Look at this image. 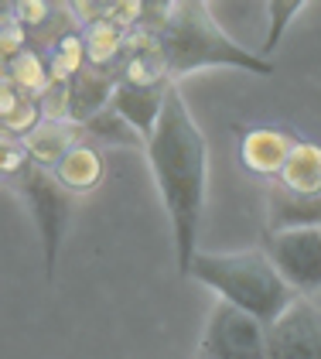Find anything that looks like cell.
<instances>
[{
	"mask_svg": "<svg viewBox=\"0 0 321 359\" xmlns=\"http://www.w3.org/2000/svg\"><path fill=\"white\" fill-rule=\"evenodd\" d=\"M4 79H11L18 93H25L31 100H41L45 89L52 86V72H48V58L34 48H27L14 58L11 65H4Z\"/></svg>",
	"mask_w": 321,
	"mask_h": 359,
	"instance_id": "obj_17",
	"label": "cell"
},
{
	"mask_svg": "<svg viewBox=\"0 0 321 359\" xmlns=\"http://www.w3.org/2000/svg\"><path fill=\"white\" fill-rule=\"evenodd\" d=\"M160 45L168 55L171 83L178 86L182 76L205 69V65H233L253 76H273V62L240 48L229 34L215 25L212 7L202 0H178L171 11V21L160 31Z\"/></svg>",
	"mask_w": 321,
	"mask_h": 359,
	"instance_id": "obj_3",
	"label": "cell"
},
{
	"mask_svg": "<svg viewBox=\"0 0 321 359\" xmlns=\"http://www.w3.org/2000/svg\"><path fill=\"white\" fill-rule=\"evenodd\" d=\"M291 130H277V127H253L240 137V165L253 175L264 178H280V171L287 165L291 151L297 147Z\"/></svg>",
	"mask_w": 321,
	"mask_h": 359,
	"instance_id": "obj_9",
	"label": "cell"
},
{
	"mask_svg": "<svg viewBox=\"0 0 321 359\" xmlns=\"http://www.w3.org/2000/svg\"><path fill=\"white\" fill-rule=\"evenodd\" d=\"M48 72H52V83H72L82 69L89 65L86 58V41H82V31L65 34L52 52H48Z\"/></svg>",
	"mask_w": 321,
	"mask_h": 359,
	"instance_id": "obj_18",
	"label": "cell"
},
{
	"mask_svg": "<svg viewBox=\"0 0 321 359\" xmlns=\"http://www.w3.org/2000/svg\"><path fill=\"white\" fill-rule=\"evenodd\" d=\"M27 52V28L25 21L18 18L14 4H4V25H0V62L11 65L14 58Z\"/></svg>",
	"mask_w": 321,
	"mask_h": 359,
	"instance_id": "obj_20",
	"label": "cell"
},
{
	"mask_svg": "<svg viewBox=\"0 0 321 359\" xmlns=\"http://www.w3.org/2000/svg\"><path fill=\"white\" fill-rule=\"evenodd\" d=\"M191 277L209 284L212 291L222 294V302L250 311L264 325H273L297 302V291L280 277V271L267 257V250L198 253L191 264Z\"/></svg>",
	"mask_w": 321,
	"mask_h": 359,
	"instance_id": "obj_2",
	"label": "cell"
},
{
	"mask_svg": "<svg viewBox=\"0 0 321 359\" xmlns=\"http://www.w3.org/2000/svg\"><path fill=\"white\" fill-rule=\"evenodd\" d=\"M69 7H72V14H76V21H79L82 28H89V25H96V21H107L109 11H113V0H100V4L76 0V4H69Z\"/></svg>",
	"mask_w": 321,
	"mask_h": 359,
	"instance_id": "obj_25",
	"label": "cell"
},
{
	"mask_svg": "<svg viewBox=\"0 0 321 359\" xmlns=\"http://www.w3.org/2000/svg\"><path fill=\"white\" fill-rule=\"evenodd\" d=\"M264 250L297 294H315L321 287V226L270 233Z\"/></svg>",
	"mask_w": 321,
	"mask_h": 359,
	"instance_id": "obj_6",
	"label": "cell"
},
{
	"mask_svg": "<svg viewBox=\"0 0 321 359\" xmlns=\"http://www.w3.org/2000/svg\"><path fill=\"white\" fill-rule=\"evenodd\" d=\"M86 140H89V130H86L82 123H76V120H69V123L41 120L38 130H31L25 137V147H27V154H31V161L38 168L55 171V168L62 165L76 147H82Z\"/></svg>",
	"mask_w": 321,
	"mask_h": 359,
	"instance_id": "obj_10",
	"label": "cell"
},
{
	"mask_svg": "<svg viewBox=\"0 0 321 359\" xmlns=\"http://www.w3.org/2000/svg\"><path fill=\"white\" fill-rule=\"evenodd\" d=\"M41 116L52 123H69L72 120V83H52L45 89V96L38 100Z\"/></svg>",
	"mask_w": 321,
	"mask_h": 359,
	"instance_id": "obj_21",
	"label": "cell"
},
{
	"mask_svg": "<svg viewBox=\"0 0 321 359\" xmlns=\"http://www.w3.org/2000/svg\"><path fill=\"white\" fill-rule=\"evenodd\" d=\"M86 130H89V137L96 140H109V144H123V147H137V144H147V140L137 134L134 127L120 116V113L107 107L103 113H96L89 123H86Z\"/></svg>",
	"mask_w": 321,
	"mask_h": 359,
	"instance_id": "obj_19",
	"label": "cell"
},
{
	"mask_svg": "<svg viewBox=\"0 0 321 359\" xmlns=\"http://www.w3.org/2000/svg\"><path fill=\"white\" fill-rule=\"evenodd\" d=\"M82 41H86V58L96 69H113L123 48H127V31L116 28L113 21H96L89 28H82Z\"/></svg>",
	"mask_w": 321,
	"mask_h": 359,
	"instance_id": "obj_16",
	"label": "cell"
},
{
	"mask_svg": "<svg viewBox=\"0 0 321 359\" xmlns=\"http://www.w3.org/2000/svg\"><path fill=\"white\" fill-rule=\"evenodd\" d=\"M21 198L27 202L34 226H38V236H41V264H45V277L52 280L55 264H58V250H62V236H65V226H69V205H72V195L62 189V182L55 178V171L31 165L25 175H18L11 182Z\"/></svg>",
	"mask_w": 321,
	"mask_h": 359,
	"instance_id": "obj_4",
	"label": "cell"
},
{
	"mask_svg": "<svg viewBox=\"0 0 321 359\" xmlns=\"http://www.w3.org/2000/svg\"><path fill=\"white\" fill-rule=\"evenodd\" d=\"M0 147H4V158H0V168H4V178L7 182H14L18 175H25L27 168L34 165L31 161V154H27V147H25V140H18V137H0Z\"/></svg>",
	"mask_w": 321,
	"mask_h": 359,
	"instance_id": "obj_23",
	"label": "cell"
},
{
	"mask_svg": "<svg viewBox=\"0 0 321 359\" xmlns=\"http://www.w3.org/2000/svg\"><path fill=\"white\" fill-rule=\"evenodd\" d=\"M14 7H18V18L25 21L27 31L41 28L55 11V4H45V0H21V4H14Z\"/></svg>",
	"mask_w": 321,
	"mask_h": 359,
	"instance_id": "obj_24",
	"label": "cell"
},
{
	"mask_svg": "<svg viewBox=\"0 0 321 359\" xmlns=\"http://www.w3.org/2000/svg\"><path fill=\"white\" fill-rule=\"evenodd\" d=\"M116 86H120V79H116L113 69L86 65L79 76L72 79V120L86 127L96 113H103L113 103Z\"/></svg>",
	"mask_w": 321,
	"mask_h": 359,
	"instance_id": "obj_13",
	"label": "cell"
},
{
	"mask_svg": "<svg viewBox=\"0 0 321 359\" xmlns=\"http://www.w3.org/2000/svg\"><path fill=\"white\" fill-rule=\"evenodd\" d=\"M175 83L168 86H151V89H144V86H127L120 83L116 86V93H113V110L120 113L130 127H134L137 134L144 140L154 137V130H158L160 123V113H164V100H168V89Z\"/></svg>",
	"mask_w": 321,
	"mask_h": 359,
	"instance_id": "obj_11",
	"label": "cell"
},
{
	"mask_svg": "<svg viewBox=\"0 0 321 359\" xmlns=\"http://www.w3.org/2000/svg\"><path fill=\"white\" fill-rule=\"evenodd\" d=\"M277 182L287 185L291 192L321 195V144L297 140V147L291 151V158H287V165H284Z\"/></svg>",
	"mask_w": 321,
	"mask_h": 359,
	"instance_id": "obj_15",
	"label": "cell"
},
{
	"mask_svg": "<svg viewBox=\"0 0 321 359\" xmlns=\"http://www.w3.org/2000/svg\"><path fill=\"white\" fill-rule=\"evenodd\" d=\"M116 79L127 86H168L171 83V69H168V55H164V45H160V34L147 28H137L127 34V48L120 62L113 65Z\"/></svg>",
	"mask_w": 321,
	"mask_h": 359,
	"instance_id": "obj_8",
	"label": "cell"
},
{
	"mask_svg": "<svg viewBox=\"0 0 321 359\" xmlns=\"http://www.w3.org/2000/svg\"><path fill=\"white\" fill-rule=\"evenodd\" d=\"M267 205H270L267 236L270 233H287V229L321 226V195H301V192H291L280 182H273L267 195Z\"/></svg>",
	"mask_w": 321,
	"mask_h": 359,
	"instance_id": "obj_12",
	"label": "cell"
},
{
	"mask_svg": "<svg viewBox=\"0 0 321 359\" xmlns=\"http://www.w3.org/2000/svg\"><path fill=\"white\" fill-rule=\"evenodd\" d=\"M198 359H267V325L236 304L219 302L202 332Z\"/></svg>",
	"mask_w": 321,
	"mask_h": 359,
	"instance_id": "obj_5",
	"label": "cell"
},
{
	"mask_svg": "<svg viewBox=\"0 0 321 359\" xmlns=\"http://www.w3.org/2000/svg\"><path fill=\"white\" fill-rule=\"evenodd\" d=\"M147 158L171 219L178 274H191V264L198 257L202 209H205V140L195 127L178 86L168 89L160 123L154 137L147 140Z\"/></svg>",
	"mask_w": 321,
	"mask_h": 359,
	"instance_id": "obj_1",
	"label": "cell"
},
{
	"mask_svg": "<svg viewBox=\"0 0 321 359\" xmlns=\"http://www.w3.org/2000/svg\"><path fill=\"white\" fill-rule=\"evenodd\" d=\"M267 359H321V308L297 298L267 325Z\"/></svg>",
	"mask_w": 321,
	"mask_h": 359,
	"instance_id": "obj_7",
	"label": "cell"
},
{
	"mask_svg": "<svg viewBox=\"0 0 321 359\" xmlns=\"http://www.w3.org/2000/svg\"><path fill=\"white\" fill-rule=\"evenodd\" d=\"M103 175H107V161H103L100 147H89V144L76 147L62 165L55 168V178L62 182V189L69 195H86L93 189H100Z\"/></svg>",
	"mask_w": 321,
	"mask_h": 359,
	"instance_id": "obj_14",
	"label": "cell"
},
{
	"mask_svg": "<svg viewBox=\"0 0 321 359\" xmlns=\"http://www.w3.org/2000/svg\"><path fill=\"white\" fill-rule=\"evenodd\" d=\"M301 7H304L301 0H273V4H267V14H270V34H267V41H264V48H260V58H267L270 52L277 48V41H280L284 28L291 25V18H294Z\"/></svg>",
	"mask_w": 321,
	"mask_h": 359,
	"instance_id": "obj_22",
	"label": "cell"
}]
</instances>
